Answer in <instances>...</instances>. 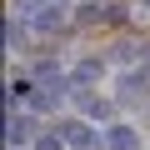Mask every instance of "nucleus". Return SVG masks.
I'll return each mask as SVG.
<instances>
[{"label": "nucleus", "mask_w": 150, "mask_h": 150, "mask_svg": "<svg viewBox=\"0 0 150 150\" xmlns=\"http://www.w3.org/2000/svg\"><path fill=\"white\" fill-rule=\"evenodd\" d=\"M60 135H65V145H80V150L105 145V135H95V125H85V120H65V125H60Z\"/></svg>", "instance_id": "obj_1"}, {"label": "nucleus", "mask_w": 150, "mask_h": 150, "mask_svg": "<svg viewBox=\"0 0 150 150\" xmlns=\"http://www.w3.org/2000/svg\"><path fill=\"white\" fill-rule=\"evenodd\" d=\"M100 75H105V60H100V55H85V60H75V65H70V85H75V90H85V85L100 80Z\"/></svg>", "instance_id": "obj_2"}, {"label": "nucleus", "mask_w": 150, "mask_h": 150, "mask_svg": "<svg viewBox=\"0 0 150 150\" xmlns=\"http://www.w3.org/2000/svg\"><path fill=\"white\" fill-rule=\"evenodd\" d=\"M105 150H140V130H135V125H125V120L105 125Z\"/></svg>", "instance_id": "obj_3"}, {"label": "nucleus", "mask_w": 150, "mask_h": 150, "mask_svg": "<svg viewBox=\"0 0 150 150\" xmlns=\"http://www.w3.org/2000/svg\"><path fill=\"white\" fill-rule=\"evenodd\" d=\"M145 85H150V65H130L125 75H120V80H115V95H145Z\"/></svg>", "instance_id": "obj_4"}, {"label": "nucleus", "mask_w": 150, "mask_h": 150, "mask_svg": "<svg viewBox=\"0 0 150 150\" xmlns=\"http://www.w3.org/2000/svg\"><path fill=\"white\" fill-rule=\"evenodd\" d=\"M140 50H145L140 40H120V45H115V60H120V65H135V60H140Z\"/></svg>", "instance_id": "obj_5"}, {"label": "nucleus", "mask_w": 150, "mask_h": 150, "mask_svg": "<svg viewBox=\"0 0 150 150\" xmlns=\"http://www.w3.org/2000/svg\"><path fill=\"white\" fill-rule=\"evenodd\" d=\"M25 135H30V120H25L20 110H15V115H10V145L20 150V145H25Z\"/></svg>", "instance_id": "obj_6"}, {"label": "nucleus", "mask_w": 150, "mask_h": 150, "mask_svg": "<svg viewBox=\"0 0 150 150\" xmlns=\"http://www.w3.org/2000/svg\"><path fill=\"white\" fill-rule=\"evenodd\" d=\"M10 50H25V15H10Z\"/></svg>", "instance_id": "obj_7"}, {"label": "nucleus", "mask_w": 150, "mask_h": 150, "mask_svg": "<svg viewBox=\"0 0 150 150\" xmlns=\"http://www.w3.org/2000/svg\"><path fill=\"white\" fill-rule=\"evenodd\" d=\"M65 145V135L60 130H45V135H35V150H60Z\"/></svg>", "instance_id": "obj_8"}, {"label": "nucleus", "mask_w": 150, "mask_h": 150, "mask_svg": "<svg viewBox=\"0 0 150 150\" xmlns=\"http://www.w3.org/2000/svg\"><path fill=\"white\" fill-rule=\"evenodd\" d=\"M80 110H85V115H105V100H95V95H80Z\"/></svg>", "instance_id": "obj_9"}, {"label": "nucleus", "mask_w": 150, "mask_h": 150, "mask_svg": "<svg viewBox=\"0 0 150 150\" xmlns=\"http://www.w3.org/2000/svg\"><path fill=\"white\" fill-rule=\"evenodd\" d=\"M135 5H140V10H150V0H135Z\"/></svg>", "instance_id": "obj_10"}]
</instances>
